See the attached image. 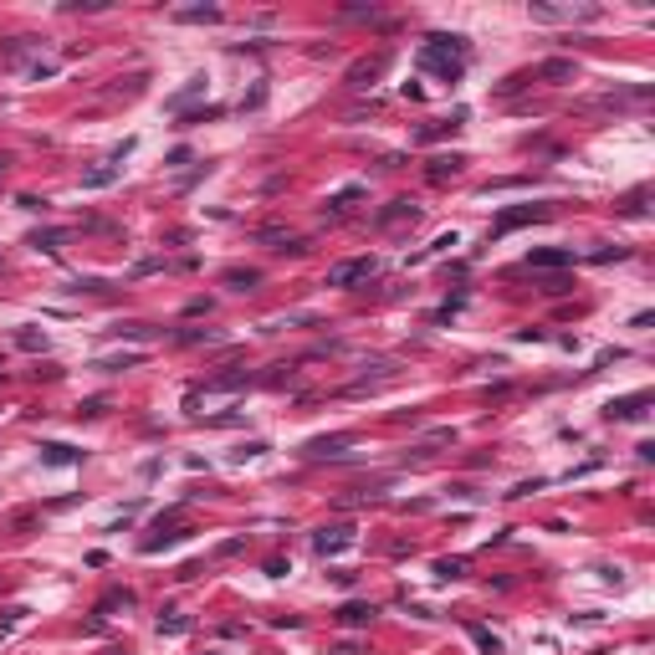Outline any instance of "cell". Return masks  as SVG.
Listing matches in <instances>:
<instances>
[{
  "mask_svg": "<svg viewBox=\"0 0 655 655\" xmlns=\"http://www.w3.org/2000/svg\"><path fill=\"white\" fill-rule=\"evenodd\" d=\"M0 169H6V159H0Z\"/></svg>",
  "mask_w": 655,
  "mask_h": 655,
  "instance_id": "21",
  "label": "cell"
},
{
  "mask_svg": "<svg viewBox=\"0 0 655 655\" xmlns=\"http://www.w3.org/2000/svg\"><path fill=\"white\" fill-rule=\"evenodd\" d=\"M338 620H343V625H369L374 609L369 604H343V609H338Z\"/></svg>",
  "mask_w": 655,
  "mask_h": 655,
  "instance_id": "11",
  "label": "cell"
},
{
  "mask_svg": "<svg viewBox=\"0 0 655 655\" xmlns=\"http://www.w3.org/2000/svg\"><path fill=\"white\" fill-rule=\"evenodd\" d=\"M42 461L46 466H72L77 451H72V445H42Z\"/></svg>",
  "mask_w": 655,
  "mask_h": 655,
  "instance_id": "8",
  "label": "cell"
},
{
  "mask_svg": "<svg viewBox=\"0 0 655 655\" xmlns=\"http://www.w3.org/2000/svg\"><path fill=\"white\" fill-rule=\"evenodd\" d=\"M226 282L235 287V292H246V287H256V282H261V271H251V267L241 271V267H235V271H226Z\"/></svg>",
  "mask_w": 655,
  "mask_h": 655,
  "instance_id": "12",
  "label": "cell"
},
{
  "mask_svg": "<svg viewBox=\"0 0 655 655\" xmlns=\"http://www.w3.org/2000/svg\"><path fill=\"white\" fill-rule=\"evenodd\" d=\"M404 215H410V220L420 215V210H415V200H395L384 215H374V226H395V220H404Z\"/></svg>",
  "mask_w": 655,
  "mask_h": 655,
  "instance_id": "6",
  "label": "cell"
},
{
  "mask_svg": "<svg viewBox=\"0 0 655 655\" xmlns=\"http://www.w3.org/2000/svg\"><path fill=\"white\" fill-rule=\"evenodd\" d=\"M159 630H169V635H185V630H190V620H185V614H169V620H159Z\"/></svg>",
  "mask_w": 655,
  "mask_h": 655,
  "instance_id": "15",
  "label": "cell"
},
{
  "mask_svg": "<svg viewBox=\"0 0 655 655\" xmlns=\"http://www.w3.org/2000/svg\"><path fill=\"white\" fill-rule=\"evenodd\" d=\"M379 271V261L374 256H353V261H338L333 271H328V287H348V282H364V277H374Z\"/></svg>",
  "mask_w": 655,
  "mask_h": 655,
  "instance_id": "2",
  "label": "cell"
},
{
  "mask_svg": "<svg viewBox=\"0 0 655 655\" xmlns=\"http://www.w3.org/2000/svg\"><path fill=\"white\" fill-rule=\"evenodd\" d=\"M36 246H46V251H57V246H62V231H46V235H36Z\"/></svg>",
  "mask_w": 655,
  "mask_h": 655,
  "instance_id": "20",
  "label": "cell"
},
{
  "mask_svg": "<svg viewBox=\"0 0 655 655\" xmlns=\"http://www.w3.org/2000/svg\"><path fill=\"white\" fill-rule=\"evenodd\" d=\"M461 169V154H440V159H430V179H445Z\"/></svg>",
  "mask_w": 655,
  "mask_h": 655,
  "instance_id": "9",
  "label": "cell"
},
{
  "mask_svg": "<svg viewBox=\"0 0 655 655\" xmlns=\"http://www.w3.org/2000/svg\"><path fill=\"white\" fill-rule=\"evenodd\" d=\"M348 543H353V528H323L318 538H312V548H318L323 558H328V553H343Z\"/></svg>",
  "mask_w": 655,
  "mask_h": 655,
  "instance_id": "4",
  "label": "cell"
},
{
  "mask_svg": "<svg viewBox=\"0 0 655 655\" xmlns=\"http://www.w3.org/2000/svg\"><path fill=\"white\" fill-rule=\"evenodd\" d=\"M420 67H436L440 77H461L466 72V42L461 36H430L425 42V51H420Z\"/></svg>",
  "mask_w": 655,
  "mask_h": 655,
  "instance_id": "1",
  "label": "cell"
},
{
  "mask_svg": "<svg viewBox=\"0 0 655 655\" xmlns=\"http://www.w3.org/2000/svg\"><path fill=\"white\" fill-rule=\"evenodd\" d=\"M548 215V205H517V210H502L496 215V226H492V241L496 235H507V231H517V226H528V220H543Z\"/></svg>",
  "mask_w": 655,
  "mask_h": 655,
  "instance_id": "3",
  "label": "cell"
},
{
  "mask_svg": "<svg viewBox=\"0 0 655 655\" xmlns=\"http://www.w3.org/2000/svg\"><path fill=\"white\" fill-rule=\"evenodd\" d=\"M528 267H573V251H532Z\"/></svg>",
  "mask_w": 655,
  "mask_h": 655,
  "instance_id": "7",
  "label": "cell"
},
{
  "mask_svg": "<svg viewBox=\"0 0 655 655\" xmlns=\"http://www.w3.org/2000/svg\"><path fill=\"white\" fill-rule=\"evenodd\" d=\"M179 21H220V10H215V6H205V10H179Z\"/></svg>",
  "mask_w": 655,
  "mask_h": 655,
  "instance_id": "16",
  "label": "cell"
},
{
  "mask_svg": "<svg viewBox=\"0 0 655 655\" xmlns=\"http://www.w3.org/2000/svg\"><path fill=\"white\" fill-rule=\"evenodd\" d=\"M348 436H333V440H312V451H343Z\"/></svg>",
  "mask_w": 655,
  "mask_h": 655,
  "instance_id": "18",
  "label": "cell"
},
{
  "mask_svg": "<svg viewBox=\"0 0 655 655\" xmlns=\"http://www.w3.org/2000/svg\"><path fill=\"white\" fill-rule=\"evenodd\" d=\"M640 404H645V395H630V400H614V404H609V415H620V420H625V415H640Z\"/></svg>",
  "mask_w": 655,
  "mask_h": 655,
  "instance_id": "13",
  "label": "cell"
},
{
  "mask_svg": "<svg viewBox=\"0 0 655 655\" xmlns=\"http://www.w3.org/2000/svg\"><path fill=\"white\" fill-rule=\"evenodd\" d=\"M113 179H118V164H102V169H87L82 185H87V190H98V185H113Z\"/></svg>",
  "mask_w": 655,
  "mask_h": 655,
  "instance_id": "10",
  "label": "cell"
},
{
  "mask_svg": "<svg viewBox=\"0 0 655 655\" xmlns=\"http://www.w3.org/2000/svg\"><path fill=\"white\" fill-rule=\"evenodd\" d=\"M456 123H461V118H456ZM456 123H430V128H420V143H430V138H440V134H451Z\"/></svg>",
  "mask_w": 655,
  "mask_h": 655,
  "instance_id": "17",
  "label": "cell"
},
{
  "mask_svg": "<svg viewBox=\"0 0 655 655\" xmlns=\"http://www.w3.org/2000/svg\"><path fill=\"white\" fill-rule=\"evenodd\" d=\"M359 195H364L359 185H348V190H338V195H333V200H328V205H333V210H348V205L359 200Z\"/></svg>",
  "mask_w": 655,
  "mask_h": 655,
  "instance_id": "14",
  "label": "cell"
},
{
  "mask_svg": "<svg viewBox=\"0 0 655 655\" xmlns=\"http://www.w3.org/2000/svg\"><path fill=\"white\" fill-rule=\"evenodd\" d=\"M389 67V57H374V62H359V67H353V87H369L379 72Z\"/></svg>",
  "mask_w": 655,
  "mask_h": 655,
  "instance_id": "5",
  "label": "cell"
},
{
  "mask_svg": "<svg viewBox=\"0 0 655 655\" xmlns=\"http://www.w3.org/2000/svg\"><path fill=\"white\" fill-rule=\"evenodd\" d=\"M543 77H573V67H568V62H548Z\"/></svg>",
  "mask_w": 655,
  "mask_h": 655,
  "instance_id": "19",
  "label": "cell"
}]
</instances>
